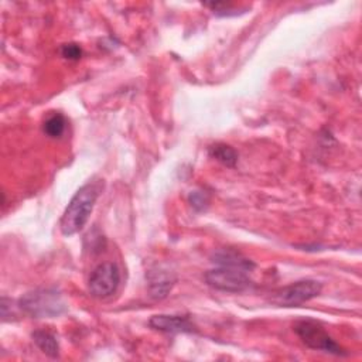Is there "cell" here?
<instances>
[{
  "instance_id": "1",
  "label": "cell",
  "mask_w": 362,
  "mask_h": 362,
  "mask_svg": "<svg viewBox=\"0 0 362 362\" xmlns=\"http://www.w3.org/2000/svg\"><path fill=\"white\" fill-rule=\"evenodd\" d=\"M99 194L100 187L95 182H86L74 194L59 222L62 235L72 236L85 226Z\"/></svg>"
},
{
  "instance_id": "2",
  "label": "cell",
  "mask_w": 362,
  "mask_h": 362,
  "mask_svg": "<svg viewBox=\"0 0 362 362\" xmlns=\"http://www.w3.org/2000/svg\"><path fill=\"white\" fill-rule=\"evenodd\" d=\"M17 304L23 313L33 318H54L66 310V304L57 288L31 290Z\"/></svg>"
},
{
  "instance_id": "3",
  "label": "cell",
  "mask_w": 362,
  "mask_h": 362,
  "mask_svg": "<svg viewBox=\"0 0 362 362\" xmlns=\"http://www.w3.org/2000/svg\"><path fill=\"white\" fill-rule=\"evenodd\" d=\"M294 332L298 335L303 344L311 349L322 351L337 356L346 355V352L332 339V337L313 320H301L296 322Z\"/></svg>"
},
{
  "instance_id": "4",
  "label": "cell",
  "mask_w": 362,
  "mask_h": 362,
  "mask_svg": "<svg viewBox=\"0 0 362 362\" xmlns=\"http://www.w3.org/2000/svg\"><path fill=\"white\" fill-rule=\"evenodd\" d=\"M321 288L322 284L317 280H298L277 290L272 297V303L280 307H298L317 297L321 293Z\"/></svg>"
},
{
  "instance_id": "5",
  "label": "cell",
  "mask_w": 362,
  "mask_h": 362,
  "mask_svg": "<svg viewBox=\"0 0 362 362\" xmlns=\"http://www.w3.org/2000/svg\"><path fill=\"white\" fill-rule=\"evenodd\" d=\"M205 281L215 290L228 291V293H239L246 290L250 286L249 272L228 267V266H216L205 273Z\"/></svg>"
},
{
  "instance_id": "6",
  "label": "cell",
  "mask_w": 362,
  "mask_h": 362,
  "mask_svg": "<svg viewBox=\"0 0 362 362\" xmlns=\"http://www.w3.org/2000/svg\"><path fill=\"white\" fill-rule=\"evenodd\" d=\"M120 283V272L119 267L112 263H100L93 269L89 277V291L96 298H106L112 296Z\"/></svg>"
},
{
  "instance_id": "7",
  "label": "cell",
  "mask_w": 362,
  "mask_h": 362,
  "mask_svg": "<svg viewBox=\"0 0 362 362\" xmlns=\"http://www.w3.org/2000/svg\"><path fill=\"white\" fill-rule=\"evenodd\" d=\"M146 277L148 283L150 297H153L154 300L165 298L175 284L174 273L163 266H156L150 269Z\"/></svg>"
},
{
  "instance_id": "8",
  "label": "cell",
  "mask_w": 362,
  "mask_h": 362,
  "mask_svg": "<svg viewBox=\"0 0 362 362\" xmlns=\"http://www.w3.org/2000/svg\"><path fill=\"white\" fill-rule=\"evenodd\" d=\"M148 325L161 332L167 334H180V332H194L195 325L189 320L188 315H168V314H157L148 320Z\"/></svg>"
},
{
  "instance_id": "9",
  "label": "cell",
  "mask_w": 362,
  "mask_h": 362,
  "mask_svg": "<svg viewBox=\"0 0 362 362\" xmlns=\"http://www.w3.org/2000/svg\"><path fill=\"white\" fill-rule=\"evenodd\" d=\"M211 262L215 266L236 267V269H242L246 272H252V269L255 267V263L252 260H249L247 257H245L240 252H238L235 249H226V247L214 252V255L211 256Z\"/></svg>"
},
{
  "instance_id": "10",
  "label": "cell",
  "mask_w": 362,
  "mask_h": 362,
  "mask_svg": "<svg viewBox=\"0 0 362 362\" xmlns=\"http://www.w3.org/2000/svg\"><path fill=\"white\" fill-rule=\"evenodd\" d=\"M33 341L35 342V345L49 358H58L59 355V344L57 337L49 332V331H44V329H38L34 331L31 334Z\"/></svg>"
},
{
  "instance_id": "11",
  "label": "cell",
  "mask_w": 362,
  "mask_h": 362,
  "mask_svg": "<svg viewBox=\"0 0 362 362\" xmlns=\"http://www.w3.org/2000/svg\"><path fill=\"white\" fill-rule=\"evenodd\" d=\"M208 153L212 158H215L216 161H219L221 164L226 165V167H235L238 163V153L233 147L225 144V143H216L212 144L208 148Z\"/></svg>"
},
{
  "instance_id": "12",
  "label": "cell",
  "mask_w": 362,
  "mask_h": 362,
  "mask_svg": "<svg viewBox=\"0 0 362 362\" xmlns=\"http://www.w3.org/2000/svg\"><path fill=\"white\" fill-rule=\"evenodd\" d=\"M65 126H66L65 117L61 113H54L45 119V122L42 124V130L47 136L55 139V137L62 136V133L65 132Z\"/></svg>"
},
{
  "instance_id": "13",
  "label": "cell",
  "mask_w": 362,
  "mask_h": 362,
  "mask_svg": "<svg viewBox=\"0 0 362 362\" xmlns=\"http://www.w3.org/2000/svg\"><path fill=\"white\" fill-rule=\"evenodd\" d=\"M188 201L195 211H205L209 205V195L202 189H197L188 195Z\"/></svg>"
},
{
  "instance_id": "14",
  "label": "cell",
  "mask_w": 362,
  "mask_h": 362,
  "mask_svg": "<svg viewBox=\"0 0 362 362\" xmlns=\"http://www.w3.org/2000/svg\"><path fill=\"white\" fill-rule=\"evenodd\" d=\"M61 54L66 59H79L82 55V49L78 44H65L61 48Z\"/></svg>"
}]
</instances>
